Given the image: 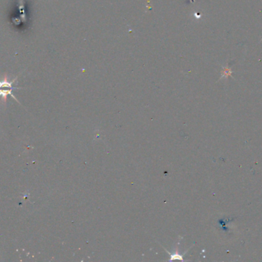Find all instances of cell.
<instances>
[{"instance_id":"6da1fadb","label":"cell","mask_w":262,"mask_h":262,"mask_svg":"<svg viewBox=\"0 0 262 262\" xmlns=\"http://www.w3.org/2000/svg\"><path fill=\"white\" fill-rule=\"evenodd\" d=\"M19 76V75H18L13 80L10 81L8 79V76L6 75L2 80H0V98H2V99L4 101H6L7 96L10 95L15 101H18L19 103H20L13 94V90H15V89H22V88L15 87L13 85V83L16 81V79L18 78Z\"/></svg>"},{"instance_id":"7a4b0ae2","label":"cell","mask_w":262,"mask_h":262,"mask_svg":"<svg viewBox=\"0 0 262 262\" xmlns=\"http://www.w3.org/2000/svg\"><path fill=\"white\" fill-rule=\"evenodd\" d=\"M167 253L170 254V252H168ZM181 260V261H183V254H179L178 253H175V254H170V260Z\"/></svg>"}]
</instances>
